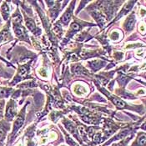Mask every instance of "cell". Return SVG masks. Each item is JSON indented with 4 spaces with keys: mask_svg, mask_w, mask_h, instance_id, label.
I'll use <instances>...</instances> for the list:
<instances>
[{
    "mask_svg": "<svg viewBox=\"0 0 146 146\" xmlns=\"http://www.w3.org/2000/svg\"><path fill=\"white\" fill-rule=\"evenodd\" d=\"M15 114H16V105H15L14 102L10 101L7 106V110H6V113H5V118L7 119V120L11 121L14 118Z\"/></svg>",
    "mask_w": 146,
    "mask_h": 146,
    "instance_id": "1",
    "label": "cell"
},
{
    "mask_svg": "<svg viewBox=\"0 0 146 146\" xmlns=\"http://www.w3.org/2000/svg\"><path fill=\"white\" fill-rule=\"evenodd\" d=\"M23 119H24V114H23V113L22 112V113H20V114L19 115V117L17 118L16 121L14 122L13 134H15V133L18 131V129L22 126L23 123Z\"/></svg>",
    "mask_w": 146,
    "mask_h": 146,
    "instance_id": "2",
    "label": "cell"
},
{
    "mask_svg": "<svg viewBox=\"0 0 146 146\" xmlns=\"http://www.w3.org/2000/svg\"><path fill=\"white\" fill-rule=\"evenodd\" d=\"M135 23V17H134V15H131V16L127 19L126 23H125V28H126L128 30L132 29H133V27H134Z\"/></svg>",
    "mask_w": 146,
    "mask_h": 146,
    "instance_id": "3",
    "label": "cell"
},
{
    "mask_svg": "<svg viewBox=\"0 0 146 146\" xmlns=\"http://www.w3.org/2000/svg\"><path fill=\"white\" fill-rule=\"evenodd\" d=\"M7 135V128L3 124L0 123V141H3Z\"/></svg>",
    "mask_w": 146,
    "mask_h": 146,
    "instance_id": "4",
    "label": "cell"
},
{
    "mask_svg": "<svg viewBox=\"0 0 146 146\" xmlns=\"http://www.w3.org/2000/svg\"><path fill=\"white\" fill-rule=\"evenodd\" d=\"M9 7L7 5H3L2 7V13H3V15L4 17V19H7L8 16H9Z\"/></svg>",
    "mask_w": 146,
    "mask_h": 146,
    "instance_id": "5",
    "label": "cell"
},
{
    "mask_svg": "<svg viewBox=\"0 0 146 146\" xmlns=\"http://www.w3.org/2000/svg\"><path fill=\"white\" fill-rule=\"evenodd\" d=\"M9 90H3V89H0V98H3V97H7L9 95Z\"/></svg>",
    "mask_w": 146,
    "mask_h": 146,
    "instance_id": "6",
    "label": "cell"
},
{
    "mask_svg": "<svg viewBox=\"0 0 146 146\" xmlns=\"http://www.w3.org/2000/svg\"><path fill=\"white\" fill-rule=\"evenodd\" d=\"M3 104H4V101H0V118L3 115Z\"/></svg>",
    "mask_w": 146,
    "mask_h": 146,
    "instance_id": "7",
    "label": "cell"
}]
</instances>
